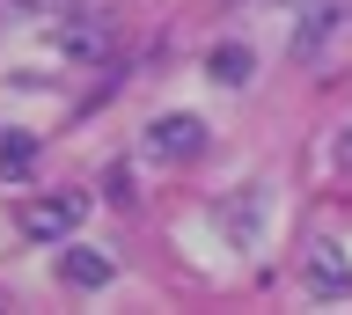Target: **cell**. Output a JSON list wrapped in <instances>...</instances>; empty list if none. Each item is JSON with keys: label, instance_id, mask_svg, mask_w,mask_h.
Segmentation results:
<instances>
[{"label": "cell", "instance_id": "cell-1", "mask_svg": "<svg viewBox=\"0 0 352 315\" xmlns=\"http://www.w3.org/2000/svg\"><path fill=\"white\" fill-rule=\"evenodd\" d=\"M88 213V191H52V198H30L22 205V235L30 242H66Z\"/></svg>", "mask_w": 352, "mask_h": 315}, {"label": "cell", "instance_id": "cell-2", "mask_svg": "<svg viewBox=\"0 0 352 315\" xmlns=\"http://www.w3.org/2000/svg\"><path fill=\"white\" fill-rule=\"evenodd\" d=\"M140 147H147V161H198V154H206V125H198L191 110H169V117L147 125Z\"/></svg>", "mask_w": 352, "mask_h": 315}, {"label": "cell", "instance_id": "cell-3", "mask_svg": "<svg viewBox=\"0 0 352 315\" xmlns=\"http://www.w3.org/2000/svg\"><path fill=\"white\" fill-rule=\"evenodd\" d=\"M338 30H345V8H338V0H308V8H301V30H294V67H316Z\"/></svg>", "mask_w": 352, "mask_h": 315}, {"label": "cell", "instance_id": "cell-4", "mask_svg": "<svg viewBox=\"0 0 352 315\" xmlns=\"http://www.w3.org/2000/svg\"><path fill=\"white\" fill-rule=\"evenodd\" d=\"M301 279H308V293H323V301H345L352 293V264L338 257V242H308Z\"/></svg>", "mask_w": 352, "mask_h": 315}, {"label": "cell", "instance_id": "cell-5", "mask_svg": "<svg viewBox=\"0 0 352 315\" xmlns=\"http://www.w3.org/2000/svg\"><path fill=\"white\" fill-rule=\"evenodd\" d=\"M264 198H272L264 183H242L235 198L220 205V220H228V235H235L242 249H257V242H264Z\"/></svg>", "mask_w": 352, "mask_h": 315}, {"label": "cell", "instance_id": "cell-6", "mask_svg": "<svg viewBox=\"0 0 352 315\" xmlns=\"http://www.w3.org/2000/svg\"><path fill=\"white\" fill-rule=\"evenodd\" d=\"M74 23H66V51L74 59H103L110 51V8H66Z\"/></svg>", "mask_w": 352, "mask_h": 315}, {"label": "cell", "instance_id": "cell-7", "mask_svg": "<svg viewBox=\"0 0 352 315\" xmlns=\"http://www.w3.org/2000/svg\"><path fill=\"white\" fill-rule=\"evenodd\" d=\"M59 279H66V286H81V293H103L110 279H118V264H110L103 249H66V257H59Z\"/></svg>", "mask_w": 352, "mask_h": 315}, {"label": "cell", "instance_id": "cell-8", "mask_svg": "<svg viewBox=\"0 0 352 315\" xmlns=\"http://www.w3.org/2000/svg\"><path fill=\"white\" fill-rule=\"evenodd\" d=\"M206 73H213L220 89H250V73H257V51H250V45H213V51H206Z\"/></svg>", "mask_w": 352, "mask_h": 315}, {"label": "cell", "instance_id": "cell-9", "mask_svg": "<svg viewBox=\"0 0 352 315\" xmlns=\"http://www.w3.org/2000/svg\"><path fill=\"white\" fill-rule=\"evenodd\" d=\"M30 161H37V139L30 132H0V169H8V176H22Z\"/></svg>", "mask_w": 352, "mask_h": 315}, {"label": "cell", "instance_id": "cell-10", "mask_svg": "<svg viewBox=\"0 0 352 315\" xmlns=\"http://www.w3.org/2000/svg\"><path fill=\"white\" fill-rule=\"evenodd\" d=\"M74 0H0V15L8 23H37V15H66Z\"/></svg>", "mask_w": 352, "mask_h": 315}, {"label": "cell", "instance_id": "cell-11", "mask_svg": "<svg viewBox=\"0 0 352 315\" xmlns=\"http://www.w3.org/2000/svg\"><path fill=\"white\" fill-rule=\"evenodd\" d=\"M330 169H338V176H352V125L338 132V147H330Z\"/></svg>", "mask_w": 352, "mask_h": 315}, {"label": "cell", "instance_id": "cell-12", "mask_svg": "<svg viewBox=\"0 0 352 315\" xmlns=\"http://www.w3.org/2000/svg\"><path fill=\"white\" fill-rule=\"evenodd\" d=\"M272 8H294V0H272Z\"/></svg>", "mask_w": 352, "mask_h": 315}]
</instances>
